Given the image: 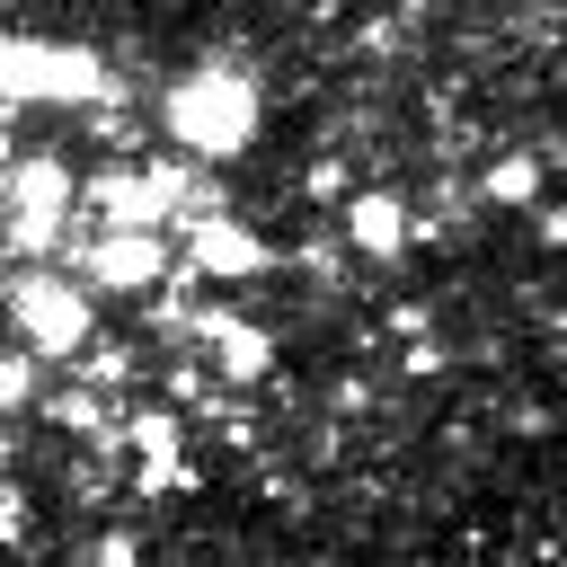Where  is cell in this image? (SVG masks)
Returning <instances> with one entry per match:
<instances>
[{
	"label": "cell",
	"instance_id": "cell-1",
	"mask_svg": "<svg viewBox=\"0 0 567 567\" xmlns=\"http://www.w3.org/2000/svg\"><path fill=\"white\" fill-rule=\"evenodd\" d=\"M97 97H115V71L89 44L0 35V106H97Z\"/></svg>",
	"mask_w": 567,
	"mask_h": 567
},
{
	"label": "cell",
	"instance_id": "cell-2",
	"mask_svg": "<svg viewBox=\"0 0 567 567\" xmlns=\"http://www.w3.org/2000/svg\"><path fill=\"white\" fill-rule=\"evenodd\" d=\"M248 124H257V89H248V71L204 62V71H186V80L168 89V133H177L186 151H204V159L239 151Z\"/></svg>",
	"mask_w": 567,
	"mask_h": 567
},
{
	"label": "cell",
	"instance_id": "cell-3",
	"mask_svg": "<svg viewBox=\"0 0 567 567\" xmlns=\"http://www.w3.org/2000/svg\"><path fill=\"white\" fill-rule=\"evenodd\" d=\"M0 239L9 248H53L62 230H71V168L62 159H9V177H0Z\"/></svg>",
	"mask_w": 567,
	"mask_h": 567
},
{
	"label": "cell",
	"instance_id": "cell-4",
	"mask_svg": "<svg viewBox=\"0 0 567 567\" xmlns=\"http://www.w3.org/2000/svg\"><path fill=\"white\" fill-rule=\"evenodd\" d=\"M9 319L27 328L35 354H80V346H89V292H80L71 275H44V266L18 275V284H9Z\"/></svg>",
	"mask_w": 567,
	"mask_h": 567
},
{
	"label": "cell",
	"instance_id": "cell-5",
	"mask_svg": "<svg viewBox=\"0 0 567 567\" xmlns=\"http://www.w3.org/2000/svg\"><path fill=\"white\" fill-rule=\"evenodd\" d=\"M168 204H195V186L168 168H97L89 177V213H106V230H151V221H168Z\"/></svg>",
	"mask_w": 567,
	"mask_h": 567
},
{
	"label": "cell",
	"instance_id": "cell-6",
	"mask_svg": "<svg viewBox=\"0 0 567 567\" xmlns=\"http://www.w3.org/2000/svg\"><path fill=\"white\" fill-rule=\"evenodd\" d=\"M89 284H106V292L159 284V239H151V230H106V239L89 248Z\"/></svg>",
	"mask_w": 567,
	"mask_h": 567
},
{
	"label": "cell",
	"instance_id": "cell-7",
	"mask_svg": "<svg viewBox=\"0 0 567 567\" xmlns=\"http://www.w3.org/2000/svg\"><path fill=\"white\" fill-rule=\"evenodd\" d=\"M195 266L204 275H239V266H257V239L230 230L221 213H195Z\"/></svg>",
	"mask_w": 567,
	"mask_h": 567
},
{
	"label": "cell",
	"instance_id": "cell-8",
	"mask_svg": "<svg viewBox=\"0 0 567 567\" xmlns=\"http://www.w3.org/2000/svg\"><path fill=\"white\" fill-rule=\"evenodd\" d=\"M35 399V354H0V408H27Z\"/></svg>",
	"mask_w": 567,
	"mask_h": 567
},
{
	"label": "cell",
	"instance_id": "cell-9",
	"mask_svg": "<svg viewBox=\"0 0 567 567\" xmlns=\"http://www.w3.org/2000/svg\"><path fill=\"white\" fill-rule=\"evenodd\" d=\"M53 425H71V434H97V399H89V390H62V399H53Z\"/></svg>",
	"mask_w": 567,
	"mask_h": 567
},
{
	"label": "cell",
	"instance_id": "cell-10",
	"mask_svg": "<svg viewBox=\"0 0 567 567\" xmlns=\"http://www.w3.org/2000/svg\"><path fill=\"white\" fill-rule=\"evenodd\" d=\"M18 514H27V505H18V487H0V532H18Z\"/></svg>",
	"mask_w": 567,
	"mask_h": 567
},
{
	"label": "cell",
	"instance_id": "cell-11",
	"mask_svg": "<svg viewBox=\"0 0 567 567\" xmlns=\"http://www.w3.org/2000/svg\"><path fill=\"white\" fill-rule=\"evenodd\" d=\"M97 567H133V549H124V540H106V549H97Z\"/></svg>",
	"mask_w": 567,
	"mask_h": 567
},
{
	"label": "cell",
	"instance_id": "cell-12",
	"mask_svg": "<svg viewBox=\"0 0 567 567\" xmlns=\"http://www.w3.org/2000/svg\"><path fill=\"white\" fill-rule=\"evenodd\" d=\"M0 177H9V124H0Z\"/></svg>",
	"mask_w": 567,
	"mask_h": 567
}]
</instances>
